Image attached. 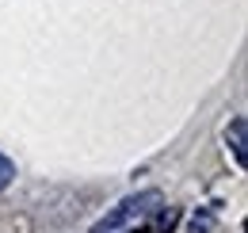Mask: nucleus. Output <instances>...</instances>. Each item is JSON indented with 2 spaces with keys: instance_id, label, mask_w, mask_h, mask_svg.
<instances>
[{
  "instance_id": "f257e3e1",
  "label": "nucleus",
  "mask_w": 248,
  "mask_h": 233,
  "mask_svg": "<svg viewBox=\"0 0 248 233\" xmlns=\"http://www.w3.org/2000/svg\"><path fill=\"white\" fill-rule=\"evenodd\" d=\"M160 203H164V195H160L156 187H149V191H138V195H126L123 203L115 206V210H107V214L95 222L92 233H119L123 226H130L134 218H145V214H153Z\"/></svg>"
},
{
  "instance_id": "f03ea898",
  "label": "nucleus",
  "mask_w": 248,
  "mask_h": 233,
  "mask_svg": "<svg viewBox=\"0 0 248 233\" xmlns=\"http://www.w3.org/2000/svg\"><path fill=\"white\" fill-rule=\"evenodd\" d=\"M225 142L233 149V161H237V168H245L248 165V122L241 115L229 122V130H225Z\"/></svg>"
},
{
  "instance_id": "7ed1b4c3",
  "label": "nucleus",
  "mask_w": 248,
  "mask_h": 233,
  "mask_svg": "<svg viewBox=\"0 0 248 233\" xmlns=\"http://www.w3.org/2000/svg\"><path fill=\"white\" fill-rule=\"evenodd\" d=\"M214 230V214H210V210H202V214H195V218H191V230L187 233H210Z\"/></svg>"
},
{
  "instance_id": "20e7f679",
  "label": "nucleus",
  "mask_w": 248,
  "mask_h": 233,
  "mask_svg": "<svg viewBox=\"0 0 248 233\" xmlns=\"http://www.w3.org/2000/svg\"><path fill=\"white\" fill-rule=\"evenodd\" d=\"M12 180H16V165H12V161H8L4 153H0V191H4V187H8Z\"/></svg>"
}]
</instances>
